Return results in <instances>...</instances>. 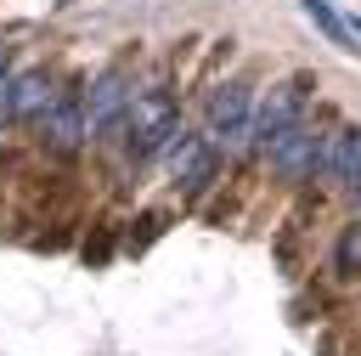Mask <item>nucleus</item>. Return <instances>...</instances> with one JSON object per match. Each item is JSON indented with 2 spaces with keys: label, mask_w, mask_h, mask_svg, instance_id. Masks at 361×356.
I'll list each match as a JSON object with an SVG mask.
<instances>
[{
  "label": "nucleus",
  "mask_w": 361,
  "mask_h": 356,
  "mask_svg": "<svg viewBox=\"0 0 361 356\" xmlns=\"http://www.w3.org/2000/svg\"><path fill=\"white\" fill-rule=\"evenodd\" d=\"M124 124H130V153H135V158L164 153V147L175 141V130H180L175 96H169V90H135V96H130Z\"/></svg>",
  "instance_id": "obj_1"
},
{
  "label": "nucleus",
  "mask_w": 361,
  "mask_h": 356,
  "mask_svg": "<svg viewBox=\"0 0 361 356\" xmlns=\"http://www.w3.org/2000/svg\"><path fill=\"white\" fill-rule=\"evenodd\" d=\"M299 107H305V79H282V85H271L265 102H259L254 119H248V141H254L259 153H271L276 136H282L288 124H299Z\"/></svg>",
  "instance_id": "obj_2"
},
{
  "label": "nucleus",
  "mask_w": 361,
  "mask_h": 356,
  "mask_svg": "<svg viewBox=\"0 0 361 356\" xmlns=\"http://www.w3.org/2000/svg\"><path fill=\"white\" fill-rule=\"evenodd\" d=\"M322 153H327V136L316 130V124H288L282 136H276V147L265 153L271 158V170L276 175H288V181H299V175H316L322 170Z\"/></svg>",
  "instance_id": "obj_3"
},
{
  "label": "nucleus",
  "mask_w": 361,
  "mask_h": 356,
  "mask_svg": "<svg viewBox=\"0 0 361 356\" xmlns=\"http://www.w3.org/2000/svg\"><path fill=\"white\" fill-rule=\"evenodd\" d=\"M248 119H254V102H248V85L243 79H231V85H220L214 90V102H209V141H220V147H237V141H248Z\"/></svg>",
  "instance_id": "obj_4"
},
{
  "label": "nucleus",
  "mask_w": 361,
  "mask_h": 356,
  "mask_svg": "<svg viewBox=\"0 0 361 356\" xmlns=\"http://www.w3.org/2000/svg\"><path fill=\"white\" fill-rule=\"evenodd\" d=\"M130 73L124 68H107L96 85H90V96H85V130L90 136H107L113 124H118V113H130Z\"/></svg>",
  "instance_id": "obj_5"
},
{
  "label": "nucleus",
  "mask_w": 361,
  "mask_h": 356,
  "mask_svg": "<svg viewBox=\"0 0 361 356\" xmlns=\"http://www.w3.org/2000/svg\"><path fill=\"white\" fill-rule=\"evenodd\" d=\"M39 136H45V147L51 153H73L90 130H85V102L73 96V90H56V102L39 113Z\"/></svg>",
  "instance_id": "obj_6"
},
{
  "label": "nucleus",
  "mask_w": 361,
  "mask_h": 356,
  "mask_svg": "<svg viewBox=\"0 0 361 356\" xmlns=\"http://www.w3.org/2000/svg\"><path fill=\"white\" fill-rule=\"evenodd\" d=\"M164 164H169V175H175L180 186H197V181H209V170H214V141L197 136V130H175V141L164 147Z\"/></svg>",
  "instance_id": "obj_7"
},
{
  "label": "nucleus",
  "mask_w": 361,
  "mask_h": 356,
  "mask_svg": "<svg viewBox=\"0 0 361 356\" xmlns=\"http://www.w3.org/2000/svg\"><path fill=\"white\" fill-rule=\"evenodd\" d=\"M322 175L361 192V130H344V136H327V153H322Z\"/></svg>",
  "instance_id": "obj_8"
},
{
  "label": "nucleus",
  "mask_w": 361,
  "mask_h": 356,
  "mask_svg": "<svg viewBox=\"0 0 361 356\" xmlns=\"http://www.w3.org/2000/svg\"><path fill=\"white\" fill-rule=\"evenodd\" d=\"M51 102H56V90H51V79H45L39 68H28L23 79H11V107H17V119H39Z\"/></svg>",
  "instance_id": "obj_9"
},
{
  "label": "nucleus",
  "mask_w": 361,
  "mask_h": 356,
  "mask_svg": "<svg viewBox=\"0 0 361 356\" xmlns=\"http://www.w3.org/2000/svg\"><path fill=\"white\" fill-rule=\"evenodd\" d=\"M305 17H310V23H316V28H322V34L333 40V45H350V40H355V34H350V28L338 23V11H333L327 0H305Z\"/></svg>",
  "instance_id": "obj_10"
},
{
  "label": "nucleus",
  "mask_w": 361,
  "mask_h": 356,
  "mask_svg": "<svg viewBox=\"0 0 361 356\" xmlns=\"http://www.w3.org/2000/svg\"><path fill=\"white\" fill-rule=\"evenodd\" d=\"M338 271H361V220H350L338 237Z\"/></svg>",
  "instance_id": "obj_11"
},
{
  "label": "nucleus",
  "mask_w": 361,
  "mask_h": 356,
  "mask_svg": "<svg viewBox=\"0 0 361 356\" xmlns=\"http://www.w3.org/2000/svg\"><path fill=\"white\" fill-rule=\"evenodd\" d=\"M6 119H17V107H11V79L0 73V124H6Z\"/></svg>",
  "instance_id": "obj_12"
},
{
  "label": "nucleus",
  "mask_w": 361,
  "mask_h": 356,
  "mask_svg": "<svg viewBox=\"0 0 361 356\" xmlns=\"http://www.w3.org/2000/svg\"><path fill=\"white\" fill-rule=\"evenodd\" d=\"M350 34H361V17H355V28H350Z\"/></svg>",
  "instance_id": "obj_13"
}]
</instances>
